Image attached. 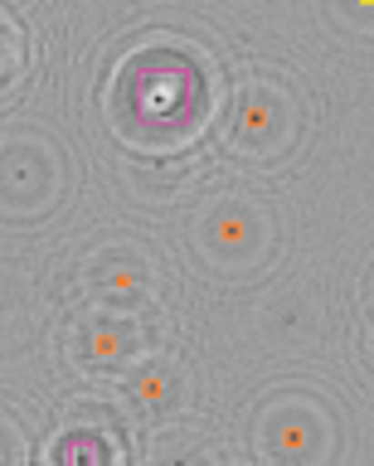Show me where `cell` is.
I'll use <instances>...</instances> for the list:
<instances>
[{
  "label": "cell",
  "instance_id": "cell-2",
  "mask_svg": "<svg viewBox=\"0 0 374 466\" xmlns=\"http://www.w3.org/2000/svg\"><path fill=\"white\" fill-rule=\"evenodd\" d=\"M132 389H136V399H147V403H161V399H170V379H166L161 370L136 374V379H132Z\"/></svg>",
  "mask_w": 374,
  "mask_h": 466
},
{
  "label": "cell",
  "instance_id": "cell-1",
  "mask_svg": "<svg viewBox=\"0 0 374 466\" xmlns=\"http://www.w3.org/2000/svg\"><path fill=\"white\" fill-rule=\"evenodd\" d=\"M88 345H93V355H97V360H112V355H126L132 335H126V330H93V335H88Z\"/></svg>",
  "mask_w": 374,
  "mask_h": 466
}]
</instances>
